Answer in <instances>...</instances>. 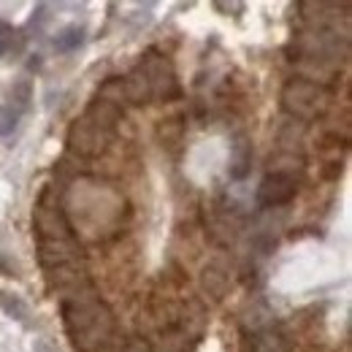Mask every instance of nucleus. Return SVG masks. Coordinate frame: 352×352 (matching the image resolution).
Segmentation results:
<instances>
[{"label":"nucleus","instance_id":"f257e3e1","mask_svg":"<svg viewBox=\"0 0 352 352\" xmlns=\"http://www.w3.org/2000/svg\"><path fill=\"white\" fill-rule=\"evenodd\" d=\"M63 325L76 352H106L117 336V320L111 309L82 293L63 301Z\"/></svg>","mask_w":352,"mask_h":352},{"label":"nucleus","instance_id":"f03ea898","mask_svg":"<svg viewBox=\"0 0 352 352\" xmlns=\"http://www.w3.org/2000/svg\"><path fill=\"white\" fill-rule=\"evenodd\" d=\"M282 109L296 117V120H304L311 122L317 117H322L331 106V92L322 87L320 82L309 79V76H293L285 82L282 87Z\"/></svg>","mask_w":352,"mask_h":352},{"label":"nucleus","instance_id":"7ed1b4c3","mask_svg":"<svg viewBox=\"0 0 352 352\" xmlns=\"http://www.w3.org/2000/svg\"><path fill=\"white\" fill-rule=\"evenodd\" d=\"M33 230H36L38 244H41V241L76 239L71 222H68L65 212H63V206H60L57 201H52V192H49V190H44L41 201L36 204V212H33Z\"/></svg>","mask_w":352,"mask_h":352},{"label":"nucleus","instance_id":"20e7f679","mask_svg":"<svg viewBox=\"0 0 352 352\" xmlns=\"http://www.w3.org/2000/svg\"><path fill=\"white\" fill-rule=\"evenodd\" d=\"M138 71L144 74L152 98H160V100H174V98H179V82H176L174 65H171L168 57H163L155 49H149L144 54Z\"/></svg>","mask_w":352,"mask_h":352},{"label":"nucleus","instance_id":"39448f33","mask_svg":"<svg viewBox=\"0 0 352 352\" xmlns=\"http://www.w3.org/2000/svg\"><path fill=\"white\" fill-rule=\"evenodd\" d=\"M109 144H111V131H106L98 122H92L87 114L68 128V146H71V152H76L82 157L103 155L109 149Z\"/></svg>","mask_w":352,"mask_h":352},{"label":"nucleus","instance_id":"423d86ee","mask_svg":"<svg viewBox=\"0 0 352 352\" xmlns=\"http://www.w3.org/2000/svg\"><path fill=\"white\" fill-rule=\"evenodd\" d=\"M296 192H298V179L293 171H271L258 184L255 201L261 209H276V206L290 204L296 198Z\"/></svg>","mask_w":352,"mask_h":352},{"label":"nucleus","instance_id":"0eeeda50","mask_svg":"<svg viewBox=\"0 0 352 352\" xmlns=\"http://www.w3.org/2000/svg\"><path fill=\"white\" fill-rule=\"evenodd\" d=\"M250 166H252V144L247 138H239L233 144V152H230V179H244L250 174Z\"/></svg>","mask_w":352,"mask_h":352},{"label":"nucleus","instance_id":"6e6552de","mask_svg":"<svg viewBox=\"0 0 352 352\" xmlns=\"http://www.w3.org/2000/svg\"><path fill=\"white\" fill-rule=\"evenodd\" d=\"M122 85H125V100H131V103H135V106L152 100L149 85H146V79H144V74H141L138 68H133L131 74L122 79Z\"/></svg>","mask_w":352,"mask_h":352},{"label":"nucleus","instance_id":"1a4fd4ad","mask_svg":"<svg viewBox=\"0 0 352 352\" xmlns=\"http://www.w3.org/2000/svg\"><path fill=\"white\" fill-rule=\"evenodd\" d=\"M82 44H85V28H79V25H68L54 36V49L63 54L79 49Z\"/></svg>","mask_w":352,"mask_h":352},{"label":"nucleus","instance_id":"9d476101","mask_svg":"<svg viewBox=\"0 0 352 352\" xmlns=\"http://www.w3.org/2000/svg\"><path fill=\"white\" fill-rule=\"evenodd\" d=\"M204 287L214 296V298H222L225 296V290H228V274L217 268V265H209L206 271H204Z\"/></svg>","mask_w":352,"mask_h":352},{"label":"nucleus","instance_id":"9b49d317","mask_svg":"<svg viewBox=\"0 0 352 352\" xmlns=\"http://www.w3.org/2000/svg\"><path fill=\"white\" fill-rule=\"evenodd\" d=\"M182 133H184L182 117H168V120H163L160 128H157V135H160L163 144H176V141L182 138Z\"/></svg>","mask_w":352,"mask_h":352},{"label":"nucleus","instance_id":"f8f14e48","mask_svg":"<svg viewBox=\"0 0 352 352\" xmlns=\"http://www.w3.org/2000/svg\"><path fill=\"white\" fill-rule=\"evenodd\" d=\"M16 122H19V114L11 106H0V138L11 135L14 128H16Z\"/></svg>","mask_w":352,"mask_h":352},{"label":"nucleus","instance_id":"ddd939ff","mask_svg":"<svg viewBox=\"0 0 352 352\" xmlns=\"http://www.w3.org/2000/svg\"><path fill=\"white\" fill-rule=\"evenodd\" d=\"M252 352H285V347H282V339H279V336L265 333V336H261V339L255 342V350Z\"/></svg>","mask_w":352,"mask_h":352},{"label":"nucleus","instance_id":"4468645a","mask_svg":"<svg viewBox=\"0 0 352 352\" xmlns=\"http://www.w3.org/2000/svg\"><path fill=\"white\" fill-rule=\"evenodd\" d=\"M3 307H6L8 314H14V311H16V320H25V317H28V309L22 307L16 298H14V301H11V298H3Z\"/></svg>","mask_w":352,"mask_h":352},{"label":"nucleus","instance_id":"2eb2a0df","mask_svg":"<svg viewBox=\"0 0 352 352\" xmlns=\"http://www.w3.org/2000/svg\"><path fill=\"white\" fill-rule=\"evenodd\" d=\"M122 352H152V350H149V344H146V342L133 339V342H128V344L122 347Z\"/></svg>","mask_w":352,"mask_h":352},{"label":"nucleus","instance_id":"dca6fc26","mask_svg":"<svg viewBox=\"0 0 352 352\" xmlns=\"http://www.w3.org/2000/svg\"><path fill=\"white\" fill-rule=\"evenodd\" d=\"M6 49H8V44H6V38H3V36H0V57H3V54H6Z\"/></svg>","mask_w":352,"mask_h":352}]
</instances>
